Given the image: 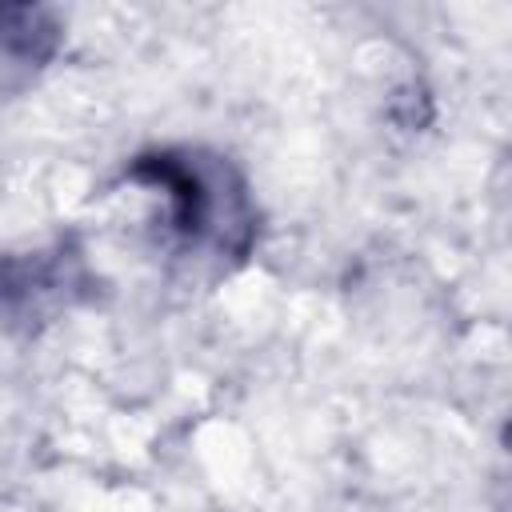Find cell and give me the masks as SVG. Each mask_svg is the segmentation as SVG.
I'll use <instances>...</instances> for the list:
<instances>
[{"label": "cell", "mask_w": 512, "mask_h": 512, "mask_svg": "<svg viewBox=\"0 0 512 512\" xmlns=\"http://www.w3.org/2000/svg\"><path fill=\"white\" fill-rule=\"evenodd\" d=\"M72 284H80V268L68 252L8 256L0 260V312L12 320H44L48 308L68 300Z\"/></svg>", "instance_id": "2"}, {"label": "cell", "mask_w": 512, "mask_h": 512, "mask_svg": "<svg viewBox=\"0 0 512 512\" xmlns=\"http://www.w3.org/2000/svg\"><path fill=\"white\" fill-rule=\"evenodd\" d=\"M128 180L160 200V232L184 252L244 256L252 244V208L244 184L220 156L148 152L128 164Z\"/></svg>", "instance_id": "1"}, {"label": "cell", "mask_w": 512, "mask_h": 512, "mask_svg": "<svg viewBox=\"0 0 512 512\" xmlns=\"http://www.w3.org/2000/svg\"><path fill=\"white\" fill-rule=\"evenodd\" d=\"M56 24L40 8H0V88L32 80L56 52Z\"/></svg>", "instance_id": "3"}]
</instances>
